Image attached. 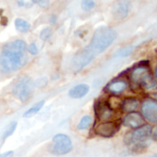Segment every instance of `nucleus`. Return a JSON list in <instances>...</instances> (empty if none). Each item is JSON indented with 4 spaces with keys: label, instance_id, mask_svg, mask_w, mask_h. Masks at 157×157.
Masks as SVG:
<instances>
[{
    "label": "nucleus",
    "instance_id": "f257e3e1",
    "mask_svg": "<svg viewBox=\"0 0 157 157\" xmlns=\"http://www.w3.org/2000/svg\"><path fill=\"white\" fill-rule=\"evenodd\" d=\"M117 33L111 27L102 26L95 30L90 44L75 54L71 60V68L74 72L81 71L89 65L97 55L105 52L117 39Z\"/></svg>",
    "mask_w": 157,
    "mask_h": 157
},
{
    "label": "nucleus",
    "instance_id": "c756f323",
    "mask_svg": "<svg viewBox=\"0 0 157 157\" xmlns=\"http://www.w3.org/2000/svg\"><path fill=\"white\" fill-rule=\"evenodd\" d=\"M149 157H157V154H155V155H152V156H149Z\"/></svg>",
    "mask_w": 157,
    "mask_h": 157
},
{
    "label": "nucleus",
    "instance_id": "423d86ee",
    "mask_svg": "<svg viewBox=\"0 0 157 157\" xmlns=\"http://www.w3.org/2000/svg\"><path fill=\"white\" fill-rule=\"evenodd\" d=\"M151 73L150 67H149V62L148 61H142L136 66H134L128 74V78L130 86L133 90L140 89V85L144 78L149 76Z\"/></svg>",
    "mask_w": 157,
    "mask_h": 157
},
{
    "label": "nucleus",
    "instance_id": "7ed1b4c3",
    "mask_svg": "<svg viewBox=\"0 0 157 157\" xmlns=\"http://www.w3.org/2000/svg\"><path fill=\"white\" fill-rule=\"evenodd\" d=\"M152 128L150 125H142L141 127L126 133L124 142L128 146H133L135 149L146 147L150 144L149 139L151 135Z\"/></svg>",
    "mask_w": 157,
    "mask_h": 157
},
{
    "label": "nucleus",
    "instance_id": "dca6fc26",
    "mask_svg": "<svg viewBox=\"0 0 157 157\" xmlns=\"http://www.w3.org/2000/svg\"><path fill=\"white\" fill-rule=\"evenodd\" d=\"M44 100H42V101L38 102V103H36L35 105H33L31 108H29V109L23 114V117H32L33 116L36 115V114L42 109V107L44 106Z\"/></svg>",
    "mask_w": 157,
    "mask_h": 157
},
{
    "label": "nucleus",
    "instance_id": "a211bd4d",
    "mask_svg": "<svg viewBox=\"0 0 157 157\" xmlns=\"http://www.w3.org/2000/svg\"><path fill=\"white\" fill-rule=\"evenodd\" d=\"M134 51V45L132 44H129V45H126L120 49H118L117 51V53L115 54L116 56H118V57H127L128 56H130Z\"/></svg>",
    "mask_w": 157,
    "mask_h": 157
},
{
    "label": "nucleus",
    "instance_id": "bb28decb",
    "mask_svg": "<svg viewBox=\"0 0 157 157\" xmlns=\"http://www.w3.org/2000/svg\"><path fill=\"white\" fill-rule=\"evenodd\" d=\"M151 136L152 137L153 140H157V127H155L151 129Z\"/></svg>",
    "mask_w": 157,
    "mask_h": 157
},
{
    "label": "nucleus",
    "instance_id": "aec40b11",
    "mask_svg": "<svg viewBox=\"0 0 157 157\" xmlns=\"http://www.w3.org/2000/svg\"><path fill=\"white\" fill-rule=\"evenodd\" d=\"M52 34H53L52 28H50V27L44 28L41 31V33H40V39L43 40V41H47L48 39H50V37L52 36Z\"/></svg>",
    "mask_w": 157,
    "mask_h": 157
},
{
    "label": "nucleus",
    "instance_id": "1a4fd4ad",
    "mask_svg": "<svg viewBox=\"0 0 157 157\" xmlns=\"http://www.w3.org/2000/svg\"><path fill=\"white\" fill-rule=\"evenodd\" d=\"M94 112L100 120H107L113 115V109L105 101H97L94 104Z\"/></svg>",
    "mask_w": 157,
    "mask_h": 157
},
{
    "label": "nucleus",
    "instance_id": "c85d7f7f",
    "mask_svg": "<svg viewBox=\"0 0 157 157\" xmlns=\"http://www.w3.org/2000/svg\"><path fill=\"white\" fill-rule=\"evenodd\" d=\"M153 76H154V78H155V80H157V66H156V67H155V68H154Z\"/></svg>",
    "mask_w": 157,
    "mask_h": 157
},
{
    "label": "nucleus",
    "instance_id": "2eb2a0df",
    "mask_svg": "<svg viewBox=\"0 0 157 157\" xmlns=\"http://www.w3.org/2000/svg\"><path fill=\"white\" fill-rule=\"evenodd\" d=\"M14 25H15L16 30L18 32L21 33H28L31 30V28H32L31 24L27 21H25V20H23L21 18H17L14 21Z\"/></svg>",
    "mask_w": 157,
    "mask_h": 157
},
{
    "label": "nucleus",
    "instance_id": "4be33fe9",
    "mask_svg": "<svg viewBox=\"0 0 157 157\" xmlns=\"http://www.w3.org/2000/svg\"><path fill=\"white\" fill-rule=\"evenodd\" d=\"M27 51L29 54H31L32 56H36L38 53H39V49H38V46L35 43H31L28 47H27Z\"/></svg>",
    "mask_w": 157,
    "mask_h": 157
},
{
    "label": "nucleus",
    "instance_id": "b1692460",
    "mask_svg": "<svg viewBox=\"0 0 157 157\" xmlns=\"http://www.w3.org/2000/svg\"><path fill=\"white\" fill-rule=\"evenodd\" d=\"M34 87H38V88H43L47 84V78H41L39 80H37L36 82H33Z\"/></svg>",
    "mask_w": 157,
    "mask_h": 157
},
{
    "label": "nucleus",
    "instance_id": "0eeeda50",
    "mask_svg": "<svg viewBox=\"0 0 157 157\" xmlns=\"http://www.w3.org/2000/svg\"><path fill=\"white\" fill-rule=\"evenodd\" d=\"M142 117L148 122L157 124V100L147 98L141 104Z\"/></svg>",
    "mask_w": 157,
    "mask_h": 157
},
{
    "label": "nucleus",
    "instance_id": "9d476101",
    "mask_svg": "<svg viewBox=\"0 0 157 157\" xmlns=\"http://www.w3.org/2000/svg\"><path fill=\"white\" fill-rule=\"evenodd\" d=\"M122 124L125 127L136 129L143 125V117L138 112L128 113L124 117L122 120Z\"/></svg>",
    "mask_w": 157,
    "mask_h": 157
},
{
    "label": "nucleus",
    "instance_id": "393cba45",
    "mask_svg": "<svg viewBox=\"0 0 157 157\" xmlns=\"http://www.w3.org/2000/svg\"><path fill=\"white\" fill-rule=\"evenodd\" d=\"M56 21H57V17H56V15L52 14V15L49 17V22H50L52 25H55V24L56 23Z\"/></svg>",
    "mask_w": 157,
    "mask_h": 157
},
{
    "label": "nucleus",
    "instance_id": "20e7f679",
    "mask_svg": "<svg viewBox=\"0 0 157 157\" xmlns=\"http://www.w3.org/2000/svg\"><path fill=\"white\" fill-rule=\"evenodd\" d=\"M34 90V84L28 76H22L15 82L12 88V94L21 102L27 101Z\"/></svg>",
    "mask_w": 157,
    "mask_h": 157
},
{
    "label": "nucleus",
    "instance_id": "39448f33",
    "mask_svg": "<svg viewBox=\"0 0 157 157\" xmlns=\"http://www.w3.org/2000/svg\"><path fill=\"white\" fill-rule=\"evenodd\" d=\"M73 149L71 139L64 134L58 133L53 137L52 142L49 145V151L56 155H65L70 152Z\"/></svg>",
    "mask_w": 157,
    "mask_h": 157
},
{
    "label": "nucleus",
    "instance_id": "f3484780",
    "mask_svg": "<svg viewBox=\"0 0 157 157\" xmlns=\"http://www.w3.org/2000/svg\"><path fill=\"white\" fill-rule=\"evenodd\" d=\"M92 122H93L92 117L89 116V115H86V116L82 117V119L80 120V122H78L77 128H78V129H80V130H85V129L90 128Z\"/></svg>",
    "mask_w": 157,
    "mask_h": 157
},
{
    "label": "nucleus",
    "instance_id": "5701e85b",
    "mask_svg": "<svg viewBox=\"0 0 157 157\" xmlns=\"http://www.w3.org/2000/svg\"><path fill=\"white\" fill-rule=\"evenodd\" d=\"M33 4H35V5H38L39 7L41 8H47L50 4V1L49 0H33Z\"/></svg>",
    "mask_w": 157,
    "mask_h": 157
},
{
    "label": "nucleus",
    "instance_id": "4468645a",
    "mask_svg": "<svg viewBox=\"0 0 157 157\" xmlns=\"http://www.w3.org/2000/svg\"><path fill=\"white\" fill-rule=\"evenodd\" d=\"M139 106H140V101L137 98L127 97L122 101L120 108L122 109V111L127 112L128 114V113L136 112Z\"/></svg>",
    "mask_w": 157,
    "mask_h": 157
},
{
    "label": "nucleus",
    "instance_id": "f03ea898",
    "mask_svg": "<svg viewBox=\"0 0 157 157\" xmlns=\"http://www.w3.org/2000/svg\"><path fill=\"white\" fill-rule=\"evenodd\" d=\"M27 47L21 39L6 43L0 50V74L10 75L24 67L28 62Z\"/></svg>",
    "mask_w": 157,
    "mask_h": 157
},
{
    "label": "nucleus",
    "instance_id": "6ab92c4d",
    "mask_svg": "<svg viewBox=\"0 0 157 157\" xmlns=\"http://www.w3.org/2000/svg\"><path fill=\"white\" fill-rule=\"evenodd\" d=\"M17 125H18V122H17V121H11V122L9 124V126L6 128V129L4 130L2 139H3V140H6L7 138L10 137V136L14 133V131L16 130Z\"/></svg>",
    "mask_w": 157,
    "mask_h": 157
},
{
    "label": "nucleus",
    "instance_id": "ddd939ff",
    "mask_svg": "<svg viewBox=\"0 0 157 157\" xmlns=\"http://www.w3.org/2000/svg\"><path fill=\"white\" fill-rule=\"evenodd\" d=\"M90 91V86L85 83L78 84L72 87L68 92V96L73 99H80L84 97Z\"/></svg>",
    "mask_w": 157,
    "mask_h": 157
},
{
    "label": "nucleus",
    "instance_id": "9b49d317",
    "mask_svg": "<svg viewBox=\"0 0 157 157\" xmlns=\"http://www.w3.org/2000/svg\"><path fill=\"white\" fill-rule=\"evenodd\" d=\"M128 87V83L124 81V80H120V78H117V80H114L112 82H110L106 87L105 90L113 94V95H119L120 94H122Z\"/></svg>",
    "mask_w": 157,
    "mask_h": 157
},
{
    "label": "nucleus",
    "instance_id": "a878e982",
    "mask_svg": "<svg viewBox=\"0 0 157 157\" xmlns=\"http://www.w3.org/2000/svg\"><path fill=\"white\" fill-rule=\"evenodd\" d=\"M14 151H5V152H2L0 154V157H11L13 155Z\"/></svg>",
    "mask_w": 157,
    "mask_h": 157
},
{
    "label": "nucleus",
    "instance_id": "f8f14e48",
    "mask_svg": "<svg viewBox=\"0 0 157 157\" xmlns=\"http://www.w3.org/2000/svg\"><path fill=\"white\" fill-rule=\"evenodd\" d=\"M130 8L131 5L128 1H119L114 6L113 14L117 20H123L128 15Z\"/></svg>",
    "mask_w": 157,
    "mask_h": 157
},
{
    "label": "nucleus",
    "instance_id": "cd10ccee",
    "mask_svg": "<svg viewBox=\"0 0 157 157\" xmlns=\"http://www.w3.org/2000/svg\"><path fill=\"white\" fill-rule=\"evenodd\" d=\"M17 4H18L19 7H25L26 2L23 1V0H19V1H17Z\"/></svg>",
    "mask_w": 157,
    "mask_h": 157
},
{
    "label": "nucleus",
    "instance_id": "6e6552de",
    "mask_svg": "<svg viewBox=\"0 0 157 157\" xmlns=\"http://www.w3.org/2000/svg\"><path fill=\"white\" fill-rule=\"evenodd\" d=\"M120 125L119 121H105L97 124L94 127V131L100 137L111 138L119 130Z\"/></svg>",
    "mask_w": 157,
    "mask_h": 157
},
{
    "label": "nucleus",
    "instance_id": "412c9836",
    "mask_svg": "<svg viewBox=\"0 0 157 157\" xmlns=\"http://www.w3.org/2000/svg\"><path fill=\"white\" fill-rule=\"evenodd\" d=\"M81 5H82V9L84 11H90L95 7V2L94 0H83V1H82Z\"/></svg>",
    "mask_w": 157,
    "mask_h": 157
}]
</instances>
